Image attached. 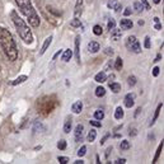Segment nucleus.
Here are the masks:
<instances>
[{"label":"nucleus","mask_w":164,"mask_h":164,"mask_svg":"<svg viewBox=\"0 0 164 164\" xmlns=\"http://www.w3.org/2000/svg\"><path fill=\"white\" fill-rule=\"evenodd\" d=\"M150 37H148V36H146L145 37V41H144V47L145 48H150Z\"/></svg>","instance_id":"a19ab883"},{"label":"nucleus","mask_w":164,"mask_h":164,"mask_svg":"<svg viewBox=\"0 0 164 164\" xmlns=\"http://www.w3.org/2000/svg\"><path fill=\"white\" fill-rule=\"evenodd\" d=\"M105 94H106V89L103 88V87H97V88H96V96H97L98 98L105 97Z\"/></svg>","instance_id":"a878e982"},{"label":"nucleus","mask_w":164,"mask_h":164,"mask_svg":"<svg viewBox=\"0 0 164 164\" xmlns=\"http://www.w3.org/2000/svg\"><path fill=\"white\" fill-rule=\"evenodd\" d=\"M124 115H125V112H124L122 107H117L116 111H115V118L116 120H121L124 117Z\"/></svg>","instance_id":"aec40b11"},{"label":"nucleus","mask_w":164,"mask_h":164,"mask_svg":"<svg viewBox=\"0 0 164 164\" xmlns=\"http://www.w3.org/2000/svg\"><path fill=\"white\" fill-rule=\"evenodd\" d=\"M134 9H135L136 13H140V12L143 10V5H141L139 2H135V3H134Z\"/></svg>","instance_id":"72a5a7b5"},{"label":"nucleus","mask_w":164,"mask_h":164,"mask_svg":"<svg viewBox=\"0 0 164 164\" xmlns=\"http://www.w3.org/2000/svg\"><path fill=\"white\" fill-rule=\"evenodd\" d=\"M94 118L98 120V121H102L105 118V112H103V109H97L94 112Z\"/></svg>","instance_id":"b1692460"},{"label":"nucleus","mask_w":164,"mask_h":164,"mask_svg":"<svg viewBox=\"0 0 164 164\" xmlns=\"http://www.w3.org/2000/svg\"><path fill=\"white\" fill-rule=\"evenodd\" d=\"M137 132H136V128H134V130L132 131H130V136H135Z\"/></svg>","instance_id":"603ef678"},{"label":"nucleus","mask_w":164,"mask_h":164,"mask_svg":"<svg viewBox=\"0 0 164 164\" xmlns=\"http://www.w3.org/2000/svg\"><path fill=\"white\" fill-rule=\"evenodd\" d=\"M15 3L19 6L21 12L25 15V18L28 19V22L32 27H38L40 23H41V19H40L36 9L33 8L31 0H15Z\"/></svg>","instance_id":"7ed1b4c3"},{"label":"nucleus","mask_w":164,"mask_h":164,"mask_svg":"<svg viewBox=\"0 0 164 164\" xmlns=\"http://www.w3.org/2000/svg\"><path fill=\"white\" fill-rule=\"evenodd\" d=\"M83 4V0H76V4H75V8H80Z\"/></svg>","instance_id":"de8ad7c7"},{"label":"nucleus","mask_w":164,"mask_h":164,"mask_svg":"<svg viewBox=\"0 0 164 164\" xmlns=\"http://www.w3.org/2000/svg\"><path fill=\"white\" fill-rule=\"evenodd\" d=\"M89 122H90V125H92V126H94V127H102V124L99 122L98 120H90Z\"/></svg>","instance_id":"4c0bfd02"},{"label":"nucleus","mask_w":164,"mask_h":164,"mask_svg":"<svg viewBox=\"0 0 164 164\" xmlns=\"http://www.w3.org/2000/svg\"><path fill=\"white\" fill-rule=\"evenodd\" d=\"M131 12H132V10H131V8H126L125 12H124V15H125V17H128V15L131 14Z\"/></svg>","instance_id":"37998d69"},{"label":"nucleus","mask_w":164,"mask_h":164,"mask_svg":"<svg viewBox=\"0 0 164 164\" xmlns=\"http://www.w3.org/2000/svg\"><path fill=\"white\" fill-rule=\"evenodd\" d=\"M112 66H113V63H112L111 60H108L107 64L105 65V67H103V71H109L111 69H112Z\"/></svg>","instance_id":"e433bc0d"},{"label":"nucleus","mask_w":164,"mask_h":164,"mask_svg":"<svg viewBox=\"0 0 164 164\" xmlns=\"http://www.w3.org/2000/svg\"><path fill=\"white\" fill-rule=\"evenodd\" d=\"M83 134H84V126L82 124L76 125L75 127V131H74V135H75V141L79 143L83 140Z\"/></svg>","instance_id":"0eeeda50"},{"label":"nucleus","mask_w":164,"mask_h":164,"mask_svg":"<svg viewBox=\"0 0 164 164\" xmlns=\"http://www.w3.org/2000/svg\"><path fill=\"white\" fill-rule=\"evenodd\" d=\"M154 22L155 23H159V18H158V17H155V18H154Z\"/></svg>","instance_id":"4d7b16f0"},{"label":"nucleus","mask_w":164,"mask_h":164,"mask_svg":"<svg viewBox=\"0 0 164 164\" xmlns=\"http://www.w3.org/2000/svg\"><path fill=\"white\" fill-rule=\"evenodd\" d=\"M121 9H122V5L117 3V5L115 6V12H116V13H120V12H121Z\"/></svg>","instance_id":"c03bdc74"},{"label":"nucleus","mask_w":164,"mask_h":164,"mask_svg":"<svg viewBox=\"0 0 164 164\" xmlns=\"http://www.w3.org/2000/svg\"><path fill=\"white\" fill-rule=\"evenodd\" d=\"M85 154H87V146H85V145H83L82 148H80L79 150H78V155H79V157L82 158V157H84Z\"/></svg>","instance_id":"2f4dec72"},{"label":"nucleus","mask_w":164,"mask_h":164,"mask_svg":"<svg viewBox=\"0 0 164 164\" xmlns=\"http://www.w3.org/2000/svg\"><path fill=\"white\" fill-rule=\"evenodd\" d=\"M57 148H59L60 150H65V149H66V141H65V140H60V141L57 143Z\"/></svg>","instance_id":"f704fd0d"},{"label":"nucleus","mask_w":164,"mask_h":164,"mask_svg":"<svg viewBox=\"0 0 164 164\" xmlns=\"http://www.w3.org/2000/svg\"><path fill=\"white\" fill-rule=\"evenodd\" d=\"M140 111H141V108L139 107V108H137V109H136V113H135V117H136L137 115H139V113H140Z\"/></svg>","instance_id":"6e6d98bb"},{"label":"nucleus","mask_w":164,"mask_h":164,"mask_svg":"<svg viewBox=\"0 0 164 164\" xmlns=\"http://www.w3.org/2000/svg\"><path fill=\"white\" fill-rule=\"evenodd\" d=\"M126 47L132 51L134 54H140L141 52V46H140V42L137 41V38L135 36H128L126 38Z\"/></svg>","instance_id":"39448f33"},{"label":"nucleus","mask_w":164,"mask_h":164,"mask_svg":"<svg viewBox=\"0 0 164 164\" xmlns=\"http://www.w3.org/2000/svg\"><path fill=\"white\" fill-rule=\"evenodd\" d=\"M109 89L113 93H118L121 90V84H118V83H111L109 82Z\"/></svg>","instance_id":"412c9836"},{"label":"nucleus","mask_w":164,"mask_h":164,"mask_svg":"<svg viewBox=\"0 0 164 164\" xmlns=\"http://www.w3.org/2000/svg\"><path fill=\"white\" fill-rule=\"evenodd\" d=\"M159 73H160V69H159L158 66H155V67L153 69V76H158Z\"/></svg>","instance_id":"79ce46f5"},{"label":"nucleus","mask_w":164,"mask_h":164,"mask_svg":"<svg viewBox=\"0 0 164 164\" xmlns=\"http://www.w3.org/2000/svg\"><path fill=\"white\" fill-rule=\"evenodd\" d=\"M109 136H111L109 134H107V135H105V136H103V139L101 140V144H102V145H103V144H105V143H106V140L108 139V137H109Z\"/></svg>","instance_id":"a18cd8bd"},{"label":"nucleus","mask_w":164,"mask_h":164,"mask_svg":"<svg viewBox=\"0 0 164 164\" xmlns=\"http://www.w3.org/2000/svg\"><path fill=\"white\" fill-rule=\"evenodd\" d=\"M121 34H122V32H121V29H116L113 28L111 31V38L113 41H118L121 38Z\"/></svg>","instance_id":"f3484780"},{"label":"nucleus","mask_w":164,"mask_h":164,"mask_svg":"<svg viewBox=\"0 0 164 164\" xmlns=\"http://www.w3.org/2000/svg\"><path fill=\"white\" fill-rule=\"evenodd\" d=\"M140 4L143 5V9H146V10H150V9H151L150 4L148 3V0H141V2H140Z\"/></svg>","instance_id":"473e14b6"},{"label":"nucleus","mask_w":164,"mask_h":164,"mask_svg":"<svg viewBox=\"0 0 164 164\" xmlns=\"http://www.w3.org/2000/svg\"><path fill=\"white\" fill-rule=\"evenodd\" d=\"M51 42H52V36H50V37H47V38L45 40L44 45H42V48H41V51H40V55H44V54L46 52L47 48H48L50 45H51Z\"/></svg>","instance_id":"f8f14e48"},{"label":"nucleus","mask_w":164,"mask_h":164,"mask_svg":"<svg viewBox=\"0 0 164 164\" xmlns=\"http://www.w3.org/2000/svg\"><path fill=\"white\" fill-rule=\"evenodd\" d=\"M71 56H73V51L70 50V48H66L65 51H64V54H63V56H61V60L64 63H67L69 60L71 59Z\"/></svg>","instance_id":"4468645a"},{"label":"nucleus","mask_w":164,"mask_h":164,"mask_svg":"<svg viewBox=\"0 0 164 164\" xmlns=\"http://www.w3.org/2000/svg\"><path fill=\"white\" fill-rule=\"evenodd\" d=\"M122 66H124L122 59H121V57H117L116 61H115V69H116V70H121V69H122Z\"/></svg>","instance_id":"bb28decb"},{"label":"nucleus","mask_w":164,"mask_h":164,"mask_svg":"<svg viewBox=\"0 0 164 164\" xmlns=\"http://www.w3.org/2000/svg\"><path fill=\"white\" fill-rule=\"evenodd\" d=\"M112 151V146H109V148H107V150H106V158H108V155H109V153Z\"/></svg>","instance_id":"8fccbe9b"},{"label":"nucleus","mask_w":164,"mask_h":164,"mask_svg":"<svg viewBox=\"0 0 164 164\" xmlns=\"http://www.w3.org/2000/svg\"><path fill=\"white\" fill-rule=\"evenodd\" d=\"M160 57H162V55L159 54V55L157 56V59H155V60H154V63H157V61H159V60H160Z\"/></svg>","instance_id":"5fc2aeb1"},{"label":"nucleus","mask_w":164,"mask_h":164,"mask_svg":"<svg viewBox=\"0 0 164 164\" xmlns=\"http://www.w3.org/2000/svg\"><path fill=\"white\" fill-rule=\"evenodd\" d=\"M75 48H74V55H75V60L76 63H80V36H76L75 38Z\"/></svg>","instance_id":"423d86ee"},{"label":"nucleus","mask_w":164,"mask_h":164,"mask_svg":"<svg viewBox=\"0 0 164 164\" xmlns=\"http://www.w3.org/2000/svg\"><path fill=\"white\" fill-rule=\"evenodd\" d=\"M0 46L10 61H15L18 59V50H17L15 41L12 33L6 28H0Z\"/></svg>","instance_id":"f257e3e1"},{"label":"nucleus","mask_w":164,"mask_h":164,"mask_svg":"<svg viewBox=\"0 0 164 164\" xmlns=\"http://www.w3.org/2000/svg\"><path fill=\"white\" fill-rule=\"evenodd\" d=\"M105 54L107 56H112L115 54V51H113V48H112V47H107V48H105Z\"/></svg>","instance_id":"ea45409f"},{"label":"nucleus","mask_w":164,"mask_h":164,"mask_svg":"<svg viewBox=\"0 0 164 164\" xmlns=\"http://www.w3.org/2000/svg\"><path fill=\"white\" fill-rule=\"evenodd\" d=\"M153 2H154V4H159V3H160V0H153Z\"/></svg>","instance_id":"13d9d810"},{"label":"nucleus","mask_w":164,"mask_h":164,"mask_svg":"<svg viewBox=\"0 0 164 164\" xmlns=\"http://www.w3.org/2000/svg\"><path fill=\"white\" fill-rule=\"evenodd\" d=\"M135 105V94L134 93H128L125 97V106L127 108H131Z\"/></svg>","instance_id":"1a4fd4ad"},{"label":"nucleus","mask_w":164,"mask_h":164,"mask_svg":"<svg viewBox=\"0 0 164 164\" xmlns=\"http://www.w3.org/2000/svg\"><path fill=\"white\" fill-rule=\"evenodd\" d=\"M33 131L34 132H40V131H45V126L42 125L40 121H36L34 122V125H33Z\"/></svg>","instance_id":"6ab92c4d"},{"label":"nucleus","mask_w":164,"mask_h":164,"mask_svg":"<svg viewBox=\"0 0 164 164\" xmlns=\"http://www.w3.org/2000/svg\"><path fill=\"white\" fill-rule=\"evenodd\" d=\"M71 111L74 112L75 115H79L80 112L83 111V102L82 101H76L74 105L71 106Z\"/></svg>","instance_id":"9b49d317"},{"label":"nucleus","mask_w":164,"mask_h":164,"mask_svg":"<svg viewBox=\"0 0 164 164\" xmlns=\"http://www.w3.org/2000/svg\"><path fill=\"white\" fill-rule=\"evenodd\" d=\"M27 79H28V76H27V75H21V76L17 78L15 80H13V82H12V85H18V84H22V83H24Z\"/></svg>","instance_id":"a211bd4d"},{"label":"nucleus","mask_w":164,"mask_h":164,"mask_svg":"<svg viewBox=\"0 0 164 164\" xmlns=\"http://www.w3.org/2000/svg\"><path fill=\"white\" fill-rule=\"evenodd\" d=\"M107 28H108V31L111 32L113 28H116V21L113 19V18H111L109 21H108V23H107Z\"/></svg>","instance_id":"7c9ffc66"},{"label":"nucleus","mask_w":164,"mask_h":164,"mask_svg":"<svg viewBox=\"0 0 164 164\" xmlns=\"http://www.w3.org/2000/svg\"><path fill=\"white\" fill-rule=\"evenodd\" d=\"M131 148V145H130V141H127V140H122L121 141V144H120V149L121 150H128Z\"/></svg>","instance_id":"5701e85b"},{"label":"nucleus","mask_w":164,"mask_h":164,"mask_svg":"<svg viewBox=\"0 0 164 164\" xmlns=\"http://www.w3.org/2000/svg\"><path fill=\"white\" fill-rule=\"evenodd\" d=\"M74 163H75V164H84V160H82V159H79V160H75Z\"/></svg>","instance_id":"864d4df0"},{"label":"nucleus","mask_w":164,"mask_h":164,"mask_svg":"<svg viewBox=\"0 0 164 164\" xmlns=\"http://www.w3.org/2000/svg\"><path fill=\"white\" fill-rule=\"evenodd\" d=\"M10 18H12L14 25H15V29H17V32H18L19 37L23 40L24 44H27V45L32 44V42H33L32 32H31V29H29L28 25L24 23V21L19 17V14L17 13L15 10H12V12H10Z\"/></svg>","instance_id":"f03ea898"},{"label":"nucleus","mask_w":164,"mask_h":164,"mask_svg":"<svg viewBox=\"0 0 164 164\" xmlns=\"http://www.w3.org/2000/svg\"><path fill=\"white\" fill-rule=\"evenodd\" d=\"M162 107H163V103H159L158 107H157V109H155V113H154V116H153V118H151V121H150V124H149L150 126H153V125L155 124V121L158 120V116H159V112H160Z\"/></svg>","instance_id":"dca6fc26"},{"label":"nucleus","mask_w":164,"mask_h":164,"mask_svg":"<svg viewBox=\"0 0 164 164\" xmlns=\"http://www.w3.org/2000/svg\"><path fill=\"white\" fill-rule=\"evenodd\" d=\"M88 51L90 54H97L98 51L101 50V46H99V44L98 42H96V41H90L89 44H88Z\"/></svg>","instance_id":"6e6552de"},{"label":"nucleus","mask_w":164,"mask_h":164,"mask_svg":"<svg viewBox=\"0 0 164 164\" xmlns=\"http://www.w3.org/2000/svg\"><path fill=\"white\" fill-rule=\"evenodd\" d=\"M117 0H108V3H107V6L109 8V9H115V6L117 5Z\"/></svg>","instance_id":"c9c22d12"},{"label":"nucleus","mask_w":164,"mask_h":164,"mask_svg":"<svg viewBox=\"0 0 164 164\" xmlns=\"http://www.w3.org/2000/svg\"><path fill=\"white\" fill-rule=\"evenodd\" d=\"M154 28L157 29V31H160V29H162V24H160V23H157V24L154 25Z\"/></svg>","instance_id":"09e8293b"},{"label":"nucleus","mask_w":164,"mask_h":164,"mask_svg":"<svg viewBox=\"0 0 164 164\" xmlns=\"http://www.w3.org/2000/svg\"><path fill=\"white\" fill-rule=\"evenodd\" d=\"M57 102H56V98L55 97H44L38 99V103H37V108H38V112L41 115L44 116H47L48 113L54 111V108L56 107Z\"/></svg>","instance_id":"20e7f679"},{"label":"nucleus","mask_w":164,"mask_h":164,"mask_svg":"<svg viewBox=\"0 0 164 164\" xmlns=\"http://www.w3.org/2000/svg\"><path fill=\"white\" fill-rule=\"evenodd\" d=\"M57 160H59L60 164H67L69 163V158L67 157H59Z\"/></svg>","instance_id":"58836bf2"},{"label":"nucleus","mask_w":164,"mask_h":164,"mask_svg":"<svg viewBox=\"0 0 164 164\" xmlns=\"http://www.w3.org/2000/svg\"><path fill=\"white\" fill-rule=\"evenodd\" d=\"M120 25H121V28H122V29L127 31V29H131V28H132L134 23H132V21H131V19H121Z\"/></svg>","instance_id":"9d476101"},{"label":"nucleus","mask_w":164,"mask_h":164,"mask_svg":"<svg viewBox=\"0 0 164 164\" xmlns=\"http://www.w3.org/2000/svg\"><path fill=\"white\" fill-rule=\"evenodd\" d=\"M136 83H137V79H136L135 75H130V76L127 78V84L130 85V87H135Z\"/></svg>","instance_id":"393cba45"},{"label":"nucleus","mask_w":164,"mask_h":164,"mask_svg":"<svg viewBox=\"0 0 164 164\" xmlns=\"http://www.w3.org/2000/svg\"><path fill=\"white\" fill-rule=\"evenodd\" d=\"M94 80L97 83H105L107 80V75H106V71H101L98 73L96 76H94Z\"/></svg>","instance_id":"ddd939ff"},{"label":"nucleus","mask_w":164,"mask_h":164,"mask_svg":"<svg viewBox=\"0 0 164 164\" xmlns=\"http://www.w3.org/2000/svg\"><path fill=\"white\" fill-rule=\"evenodd\" d=\"M70 25H71L73 28H78V27H80V25H82V22H80L79 18H74V19L70 22Z\"/></svg>","instance_id":"c756f323"},{"label":"nucleus","mask_w":164,"mask_h":164,"mask_svg":"<svg viewBox=\"0 0 164 164\" xmlns=\"http://www.w3.org/2000/svg\"><path fill=\"white\" fill-rule=\"evenodd\" d=\"M115 163H116V164H124V163H126V159L121 158V159H117V160H116Z\"/></svg>","instance_id":"49530a36"},{"label":"nucleus","mask_w":164,"mask_h":164,"mask_svg":"<svg viewBox=\"0 0 164 164\" xmlns=\"http://www.w3.org/2000/svg\"><path fill=\"white\" fill-rule=\"evenodd\" d=\"M162 150H163V141H162V144H159V146H158V150H157V154H155L154 159H153V163H157V162H158V158H159V155H160Z\"/></svg>","instance_id":"c85d7f7f"},{"label":"nucleus","mask_w":164,"mask_h":164,"mask_svg":"<svg viewBox=\"0 0 164 164\" xmlns=\"http://www.w3.org/2000/svg\"><path fill=\"white\" fill-rule=\"evenodd\" d=\"M139 24L140 25H144V21H139Z\"/></svg>","instance_id":"bf43d9fd"},{"label":"nucleus","mask_w":164,"mask_h":164,"mask_svg":"<svg viewBox=\"0 0 164 164\" xmlns=\"http://www.w3.org/2000/svg\"><path fill=\"white\" fill-rule=\"evenodd\" d=\"M93 33L96 34V36H101V34L103 33V28L101 27L99 24H96V25L93 27Z\"/></svg>","instance_id":"cd10ccee"},{"label":"nucleus","mask_w":164,"mask_h":164,"mask_svg":"<svg viewBox=\"0 0 164 164\" xmlns=\"http://www.w3.org/2000/svg\"><path fill=\"white\" fill-rule=\"evenodd\" d=\"M96 137H97V131L96 130H90L88 132V135H87V140L89 143H93L94 140H96Z\"/></svg>","instance_id":"4be33fe9"},{"label":"nucleus","mask_w":164,"mask_h":164,"mask_svg":"<svg viewBox=\"0 0 164 164\" xmlns=\"http://www.w3.org/2000/svg\"><path fill=\"white\" fill-rule=\"evenodd\" d=\"M71 125H73L71 117H67L66 121H65V125H64V132L65 134H69V132L71 131Z\"/></svg>","instance_id":"2eb2a0df"},{"label":"nucleus","mask_w":164,"mask_h":164,"mask_svg":"<svg viewBox=\"0 0 164 164\" xmlns=\"http://www.w3.org/2000/svg\"><path fill=\"white\" fill-rule=\"evenodd\" d=\"M60 54H61V51H57V52L54 55V57H52V60H54V61H55V60H56V59L60 56Z\"/></svg>","instance_id":"3c124183"}]
</instances>
